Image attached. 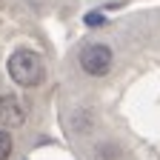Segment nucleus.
I'll list each match as a JSON object with an SVG mask.
<instances>
[{"label": "nucleus", "mask_w": 160, "mask_h": 160, "mask_svg": "<svg viewBox=\"0 0 160 160\" xmlns=\"http://www.w3.org/2000/svg\"><path fill=\"white\" fill-rule=\"evenodd\" d=\"M6 69H9V77L14 80L17 86H23V89L37 86L40 80H43V74H46L43 57H40L37 52H32V49H17V52L9 57Z\"/></svg>", "instance_id": "f257e3e1"}, {"label": "nucleus", "mask_w": 160, "mask_h": 160, "mask_svg": "<svg viewBox=\"0 0 160 160\" xmlns=\"http://www.w3.org/2000/svg\"><path fill=\"white\" fill-rule=\"evenodd\" d=\"M80 69L92 77H103L112 69V49L103 43H89L80 52Z\"/></svg>", "instance_id": "f03ea898"}, {"label": "nucleus", "mask_w": 160, "mask_h": 160, "mask_svg": "<svg viewBox=\"0 0 160 160\" xmlns=\"http://www.w3.org/2000/svg\"><path fill=\"white\" fill-rule=\"evenodd\" d=\"M0 123L9 126V129L26 123V106L20 103V97H14V94H3L0 97Z\"/></svg>", "instance_id": "7ed1b4c3"}, {"label": "nucleus", "mask_w": 160, "mask_h": 160, "mask_svg": "<svg viewBox=\"0 0 160 160\" xmlns=\"http://www.w3.org/2000/svg\"><path fill=\"white\" fill-rule=\"evenodd\" d=\"M12 134L9 132H0V160H9V154H12Z\"/></svg>", "instance_id": "20e7f679"}, {"label": "nucleus", "mask_w": 160, "mask_h": 160, "mask_svg": "<svg viewBox=\"0 0 160 160\" xmlns=\"http://www.w3.org/2000/svg\"><path fill=\"white\" fill-rule=\"evenodd\" d=\"M103 23H106V17L100 12H89L86 14V26H103Z\"/></svg>", "instance_id": "39448f33"}]
</instances>
